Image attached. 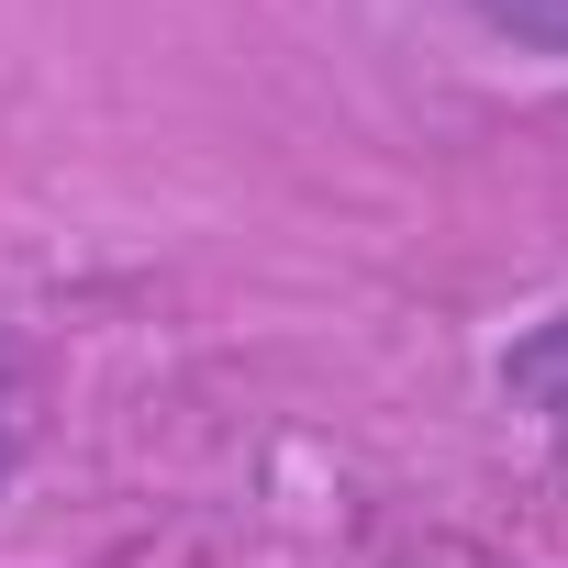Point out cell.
Here are the masks:
<instances>
[{"mask_svg": "<svg viewBox=\"0 0 568 568\" xmlns=\"http://www.w3.org/2000/svg\"><path fill=\"white\" fill-rule=\"evenodd\" d=\"M501 390H513L524 413H568V302L501 346Z\"/></svg>", "mask_w": 568, "mask_h": 568, "instance_id": "1", "label": "cell"}, {"mask_svg": "<svg viewBox=\"0 0 568 568\" xmlns=\"http://www.w3.org/2000/svg\"><path fill=\"white\" fill-rule=\"evenodd\" d=\"M468 12L524 57H568V0H468Z\"/></svg>", "mask_w": 568, "mask_h": 568, "instance_id": "2", "label": "cell"}]
</instances>
